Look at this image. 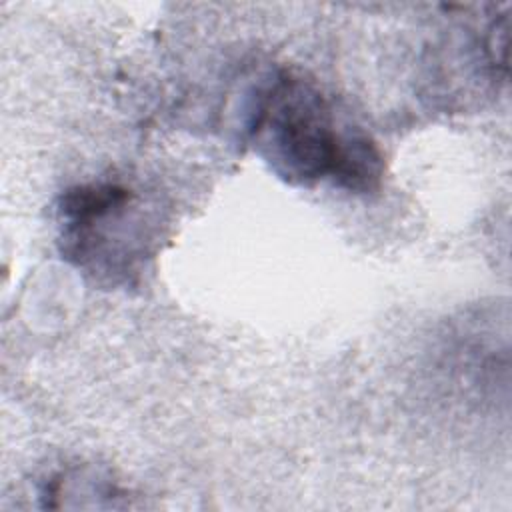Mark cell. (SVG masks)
<instances>
[{"label":"cell","mask_w":512,"mask_h":512,"mask_svg":"<svg viewBox=\"0 0 512 512\" xmlns=\"http://www.w3.org/2000/svg\"><path fill=\"white\" fill-rule=\"evenodd\" d=\"M250 138L266 164L292 184L328 178L350 192H372L384 176L382 152L370 136L340 124L328 100L290 74L264 90Z\"/></svg>","instance_id":"1"},{"label":"cell","mask_w":512,"mask_h":512,"mask_svg":"<svg viewBox=\"0 0 512 512\" xmlns=\"http://www.w3.org/2000/svg\"><path fill=\"white\" fill-rule=\"evenodd\" d=\"M134 194L112 182L68 188L60 198L62 252L80 268L106 276H128L142 256L136 232Z\"/></svg>","instance_id":"2"}]
</instances>
